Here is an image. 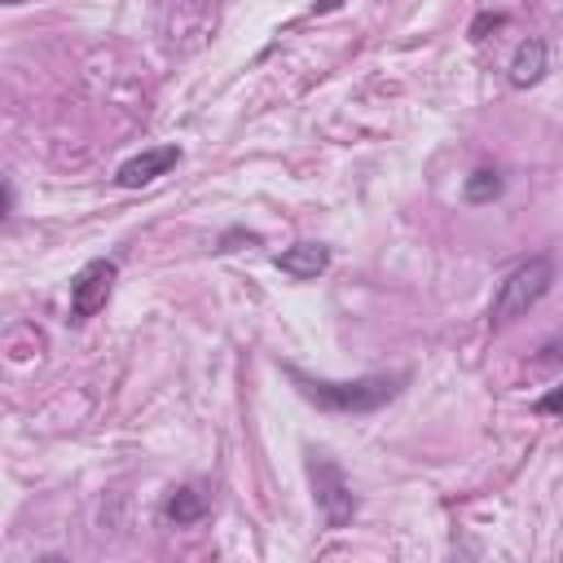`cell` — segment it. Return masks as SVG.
Listing matches in <instances>:
<instances>
[{
	"mask_svg": "<svg viewBox=\"0 0 563 563\" xmlns=\"http://www.w3.org/2000/svg\"><path fill=\"white\" fill-rule=\"evenodd\" d=\"M114 260H88L75 277H70V321H88L106 308L110 290H114Z\"/></svg>",
	"mask_w": 563,
	"mask_h": 563,
	"instance_id": "3957f363",
	"label": "cell"
},
{
	"mask_svg": "<svg viewBox=\"0 0 563 563\" xmlns=\"http://www.w3.org/2000/svg\"><path fill=\"white\" fill-rule=\"evenodd\" d=\"M290 383L299 387L303 400H312L317 409H330V413H369V409H383L387 400L400 396L405 387V374H365V378H352V383H330V378H308L303 369H286Z\"/></svg>",
	"mask_w": 563,
	"mask_h": 563,
	"instance_id": "6da1fadb",
	"label": "cell"
},
{
	"mask_svg": "<svg viewBox=\"0 0 563 563\" xmlns=\"http://www.w3.org/2000/svg\"><path fill=\"white\" fill-rule=\"evenodd\" d=\"M545 62H550L545 40L528 35V40L515 48V57H510V84H515V88H532V84L545 75Z\"/></svg>",
	"mask_w": 563,
	"mask_h": 563,
	"instance_id": "52a82bcc",
	"label": "cell"
},
{
	"mask_svg": "<svg viewBox=\"0 0 563 563\" xmlns=\"http://www.w3.org/2000/svg\"><path fill=\"white\" fill-rule=\"evenodd\" d=\"M559 409H563V387H554L550 396L537 400V413H559Z\"/></svg>",
	"mask_w": 563,
	"mask_h": 563,
	"instance_id": "30bf717a",
	"label": "cell"
},
{
	"mask_svg": "<svg viewBox=\"0 0 563 563\" xmlns=\"http://www.w3.org/2000/svg\"><path fill=\"white\" fill-rule=\"evenodd\" d=\"M180 163V150L176 145H158V150H141L136 158H128L123 167H119V185L123 189H141V185H150V180H158L163 172H172Z\"/></svg>",
	"mask_w": 563,
	"mask_h": 563,
	"instance_id": "5b68a950",
	"label": "cell"
},
{
	"mask_svg": "<svg viewBox=\"0 0 563 563\" xmlns=\"http://www.w3.org/2000/svg\"><path fill=\"white\" fill-rule=\"evenodd\" d=\"M207 515V497L198 493V488H176L172 497H167V519L176 523V528H189V523H198Z\"/></svg>",
	"mask_w": 563,
	"mask_h": 563,
	"instance_id": "ba28073f",
	"label": "cell"
},
{
	"mask_svg": "<svg viewBox=\"0 0 563 563\" xmlns=\"http://www.w3.org/2000/svg\"><path fill=\"white\" fill-rule=\"evenodd\" d=\"M4 4H22V0H4Z\"/></svg>",
	"mask_w": 563,
	"mask_h": 563,
	"instance_id": "7c38bea8",
	"label": "cell"
},
{
	"mask_svg": "<svg viewBox=\"0 0 563 563\" xmlns=\"http://www.w3.org/2000/svg\"><path fill=\"white\" fill-rule=\"evenodd\" d=\"M308 475H312V488H317V506H321L325 528H343L356 515V497H352L343 471L334 462H325V457H312L308 462Z\"/></svg>",
	"mask_w": 563,
	"mask_h": 563,
	"instance_id": "277c9868",
	"label": "cell"
},
{
	"mask_svg": "<svg viewBox=\"0 0 563 563\" xmlns=\"http://www.w3.org/2000/svg\"><path fill=\"white\" fill-rule=\"evenodd\" d=\"M501 194V176L493 167H479L466 176V202H493Z\"/></svg>",
	"mask_w": 563,
	"mask_h": 563,
	"instance_id": "9c48e42d",
	"label": "cell"
},
{
	"mask_svg": "<svg viewBox=\"0 0 563 563\" xmlns=\"http://www.w3.org/2000/svg\"><path fill=\"white\" fill-rule=\"evenodd\" d=\"M550 282H554V264H550L545 255H532V260L515 264V268L501 277V286H497V299H493V325H506V321L523 317L528 308H537V303L545 299Z\"/></svg>",
	"mask_w": 563,
	"mask_h": 563,
	"instance_id": "7a4b0ae2",
	"label": "cell"
},
{
	"mask_svg": "<svg viewBox=\"0 0 563 563\" xmlns=\"http://www.w3.org/2000/svg\"><path fill=\"white\" fill-rule=\"evenodd\" d=\"M277 268H282L286 277H295V282H312V277H321V273L330 268V246H321V242L286 246V251L277 255Z\"/></svg>",
	"mask_w": 563,
	"mask_h": 563,
	"instance_id": "8992f818",
	"label": "cell"
},
{
	"mask_svg": "<svg viewBox=\"0 0 563 563\" xmlns=\"http://www.w3.org/2000/svg\"><path fill=\"white\" fill-rule=\"evenodd\" d=\"M343 0H312V13H334Z\"/></svg>",
	"mask_w": 563,
	"mask_h": 563,
	"instance_id": "8fae6325",
	"label": "cell"
}]
</instances>
